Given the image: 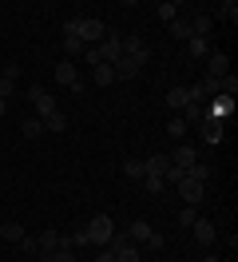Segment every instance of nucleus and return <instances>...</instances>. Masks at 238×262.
I'll list each match as a JSON object with an SVG mask.
<instances>
[{
    "mask_svg": "<svg viewBox=\"0 0 238 262\" xmlns=\"http://www.w3.org/2000/svg\"><path fill=\"white\" fill-rule=\"evenodd\" d=\"M167 131H171V135H183V131H187V123H183V119H171V123H167Z\"/></svg>",
    "mask_w": 238,
    "mask_h": 262,
    "instance_id": "36",
    "label": "nucleus"
},
{
    "mask_svg": "<svg viewBox=\"0 0 238 262\" xmlns=\"http://www.w3.org/2000/svg\"><path fill=\"white\" fill-rule=\"evenodd\" d=\"M143 246H151V250H163V234H151V238H147Z\"/></svg>",
    "mask_w": 238,
    "mask_h": 262,
    "instance_id": "37",
    "label": "nucleus"
},
{
    "mask_svg": "<svg viewBox=\"0 0 238 262\" xmlns=\"http://www.w3.org/2000/svg\"><path fill=\"white\" fill-rule=\"evenodd\" d=\"M194 163H199V151H194V147H187V143H183V147H175L171 167H179V171H190Z\"/></svg>",
    "mask_w": 238,
    "mask_h": 262,
    "instance_id": "5",
    "label": "nucleus"
},
{
    "mask_svg": "<svg viewBox=\"0 0 238 262\" xmlns=\"http://www.w3.org/2000/svg\"><path fill=\"white\" fill-rule=\"evenodd\" d=\"M4 112H8V99H0V115H4Z\"/></svg>",
    "mask_w": 238,
    "mask_h": 262,
    "instance_id": "39",
    "label": "nucleus"
},
{
    "mask_svg": "<svg viewBox=\"0 0 238 262\" xmlns=\"http://www.w3.org/2000/svg\"><path fill=\"white\" fill-rule=\"evenodd\" d=\"M203 262H219V258H214V254H206V258H203Z\"/></svg>",
    "mask_w": 238,
    "mask_h": 262,
    "instance_id": "40",
    "label": "nucleus"
},
{
    "mask_svg": "<svg viewBox=\"0 0 238 262\" xmlns=\"http://www.w3.org/2000/svg\"><path fill=\"white\" fill-rule=\"evenodd\" d=\"M210 24H214V16H206V12L190 16V36H206V32H210Z\"/></svg>",
    "mask_w": 238,
    "mask_h": 262,
    "instance_id": "15",
    "label": "nucleus"
},
{
    "mask_svg": "<svg viewBox=\"0 0 238 262\" xmlns=\"http://www.w3.org/2000/svg\"><path fill=\"white\" fill-rule=\"evenodd\" d=\"M143 187H147V195H163V175H143Z\"/></svg>",
    "mask_w": 238,
    "mask_h": 262,
    "instance_id": "23",
    "label": "nucleus"
},
{
    "mask_svg": "<svg viewBox=\"0 0 238 262\" xmlns=\"http://www.w3.org/2000/svg\"><path fill=\"white\" fill-rule=\"evenodd\" d=\"M175 187H179V195H183V203H187V207H199V203H203V195H206V187H203V183H194V179H179Z\"/></svg>",
    "mask_w": 238,
    "mask_h": 262,
    "instance_id": "3",
    "label": "nucleus"
},
{
    "mask_svg": "<svg viewBox=\"0 0 238 262\" xmlns=\"http://www.w3.org/2000/svg\"><path fill=\"white\" fill-rule=\"evenodd\" d=\"M83 40H103V20H79V44Z\"/></svg>",
    "mask_w": 238,
    "mask_h": 262,
    "instance_id": "10",
    "label": "nucleus"
},
{
    "mask_svg": "<svg viewBox=\"0 0 238 262\" xmlns=\"http://www.w3.org/2000/svg\"><path fill=\"white\" fill-rule=\"evenodd\" d=\"M63 52H68V56H79V52H83V44H79L76 36H68V40H63Z\"/></svg>",
    "mask_w": 238,
    "mask_h": 262,
    "instance_id": "34",
    "label": "nucleus"
},
{
    "mask_svg": "<svg viewBox=\"0 0 238 262\" xmlns=\"http://www.w3.org/2000/svg\"><path fill=\"white\" fill-rule=\"evenodd\" d=\"M171 36L175 40H190V16H175L171 20Z\"/></svg>",
    "mask_w": 238,
    "mask_h": 262,
    "instance_id": "17",
    "label": "nucleus"
},
{
    "mask_svg": "<svg viewBox=\"0 0 238 262\" xmlns=\"http://www.w3.org/2000/svg\"><path fill=\"white\" fill-rule=\"evenodd\" d=\"M219 16L222 20H238V4H234V0H222V4H219Z\"/></svg>",
    "mask_w": 238,
    "mask_h": 262,
    "instance_id": "29",
    "label": "nucleus"
},
{
    "mask_svg": "<svg viewBox=\"0 0 238 262\" xmlns=\"http://www.w3.org/2000/svg\"><path fill=\"white\" fill-rule=\"evenodd\" d=\"M99 48V64H115L119 56H123V36H107L103 44H95Z\"/></svg>",
    "mask_w": 238,
    "mask_h": 262,
    "instance_id": "4",
    "label": "nucleus"
},
{
    "mask_svg": "<svg viewBox=\"0 0 238 262\" xmlns=\"http://www.w3.org/2000/svg\"><path fill=\"white\" fill-rule=\"evenodd\" d=\"M179 8H183L179 0H163V4H159V20H163V24H171V20L179 16Z\"/></svg>",
    "mask_w": 238,
    "mask_h": 262,
    "instance_id": "19",
    "label": "nucleus"
},
{
    "mask_svg": "<svg viewBox=\"0 0 238 262\" xmlns=\"http://www.w3.org/2000/svg\"><path fill=\"white\" fill-rule=\"evenodd\" d=\"M123 56H131V60L143 68L147 60H151V44H147L143 36H131V40H123Z\"/></svg>",
    "mask_w": 238,
    "mask_h": 262,
    "instance_id": "2",
    "label": "nucleus"
},
{
    "mask_svg": "<svg viewBox=\"0 0 238 262\" xmlns=\"http://www.w3.org/2000/svg\"><path fill=\"white\" fill-rule=\"evenodd\" d=\"M187 52L194 56V60H203V56H210V40H206V36H190V40H187Z\"/></svg>",
    "mask_w": 238,
    "mask_h": 262,
    "instance_id": "14",
    "label": "nucleus"
},
{
    "mask_svg": "<svg viewBox=\"0 0 238 262\" xmlns=\"http://www.w3.org/2000/svg\"><path fill=\"white\" fill-rule=\"evenodd\" d=\"M20 250H24V254H28V258H36V254H40V243H36V238H28V234H24V238H20Z\"/></svg>",
    "mask_w": 238,
    "mask_h": 262,
    "instance_id": "30",
    "label": "nucleus"
},
{
    "mask_svg": "<svg viewBox=\"0 0 238 262\" xmlns=\"http://www.w3.org/2000/svg\"><path fill=\"white\" fill-rule=\"evenodd\" d=\"M206 68H210L206 76L222 80V76H226V68H230V56H226V52H210V56H206Z\"/></svg>",
    "mask_w": 238,
    "mask_h": 262,
    "instance_id": "8",
    "label": "nucleus"
},
{
    "mask_svg": "<svg viewBox=\"0 0 238 262\" xmlns=\"http://www.w3.org/2000/svg\"><path fill=\"white\" fill-rule=\"evenodd\" d=\"M151 234H155V230H151V223H143V219H135L131 230H127V238H131V243H147Z\"/></svg>",
    "mask_w": 238,
    "mask_h": 262,
    "instance_id": "12",
    "label": "nucleus"
},
{
    "mask_svg": "<svg viewBox=\"0 0 238 262\" xmlns=\"http://www.w3.org/2000/svg\"><path fill=\"white\" fill-rule=\"evenodd\" d=\"M83 60H88V64H99V48H95V44H92V48H83Z\"/></svg>",
    "mask_w": 238,
    "mask_h": 262,
    "instance_id": "35",
    "label": "nucleus"
},
{
    "mask_svg": "<svg viewBox=\"0 0 238 262\" xmlns=\"http://www.w3.org/2000/svg\"><path fill=\"white\" fill-rule=\"evenodd\" d=\"M115 262H139V250H135V243L123 246V250H115Z\"/></svg>",
    "mask_w": 238,
    "mask_h": 262,
    "instance_id": "31",
    "label": "nucleus"
},
{
    "mask_svg": "<svg viewBox=\"0 0 238 262\" xmlns=\"http://www.w3.org/2000/svg\"><path fill=\"white\" fill-rule=\"evenodd\" d=\"M147 175H163V171H167V167H171V159H167V155H151V159H147Z\"/></svg>",
    "mask_w": 238,
    "mask_h": 262,
    "instance_id": "20",
    "label": "nucleus"
},
{
    "mask_svg": "<svg viewBox=\"0 0 238 262\" xmlns=\"http://www.w3.org/2000/svg\"><path fill=\"white\" fill-rule=\"evenodd\" d=\"M190 96H187V88H171L167 92V107H187Z\"/></svg>",
    "mask_w": 238,
    "mask_h": 262,
    "instance_id": "21",
    "label": "nucleus"
},
{
    "mask_svg": "<svg viewBox=\"0 0 238 262\" xmlns=\"http://www.w3.org/2000/svg\"><path fill=\"white\" fill-rule=\"evenodd\" d=\"M0 72H4V64H0Z\"/></svg>",
    "mask_w": 238,
    "mask_h": 262,
    "instance_id": "41",
    "label": "nucleus"
},
{
    "mask_svg": "<svg viewBox=\"0 0 238 262\" xmlns=\"http://www.w3.org/2000/svg\"><path fill=\"white\" fill-rule=\"evenodd\" d=\"M40 262H76L72 250H52V254H40Z\"/></svg>",
    "mask_w": 238,
    "mask_h": 262,
    "instance_id": "32",
    "label": "nucleus"
},
{
    "mask_svg": "<svg viewBox=\"0 0 238 262\" xmlns=\"http://www.w3.org/2000/svg\"><path fill=\"white\" fill-rule=\"evenodd\" d=\"M92 80L99 83V88H107V83H115V72H111V64H95Z\"/></svg>",
    "mask_w": 238,
    "mask_h": 262,
    "instance_id": "18",
    "label": "nucleus"
},
{
    "mask_svg": "<svg viewBox=\"0 0 238 262\" xmlns=\"http://www.w3.org/2000/svg\"><path fill=\"white\" fill-rule=\"evenodd\" d=\"M210 99H214V112H219V115L234 112V99H230V96H210Z\"/></svg>",
    "mask_w": 238,
    "mask_h": 262,
    "instance_id": "25",
    "label": "nucleus"
},
{
    "mask_svg": "<svg viewBox=\"0 0 238 262\" xmlns=\"http://www.w3.org/2000/svg\"><path fill=\"white\" fill-rule=\"evenodd\" d=\"M190 230H194V238H199L203 246L214 243V223H210V219H194V227H190Z\"/></svg>",
    "mask_w": 238,
    "mask_h": 262,
    "instance_id": "11",
    "label": "nucleus"
},
{
    "mask_svg": "<svg viewBox=\"0 0 238 262\" xmlns=\"http://www.w3.org/2000/svg\"><path fill=\"white\" fill-rule=\"evenodd\" d=\"M56 83H63V88H72V92H79V76H76V68H72V60H63V64H56Z\"/></svg>",
    "mask_w": 238,
    "mask_h": 262,
    "instance_id": "7",
    "label": "nucleus"
},
{
    "mask_svg": "<svg viewBox=\"0 0 238 262\" xmlns=\"http://www.w3.org/2000/svg\"><path fill=\"white\" fill-rule=\"evenodd\" d=\"M40 254H52V250H60V230H40Z\"/></svg>",
    "mask_w": 238,
    "mask_h": 262,
    "instance_id": "13",
    "label": "nucleus"
},
{
    "mask_svg": "<svg viewBox=\"0 0 238 262\" xmlns=\"http://www.w3.org/2000/svg\"><path fill=\"white\" fill-rule=\"evenodd\" d=\"M0 238H4V243H20V238H24V227H20V223H8V227L0 230Z\"/></svg>",
    "mask_w": 238,
    "mask_h": 262,
    "instance_id": "24",
    "label": "nucleus"
},
{
    "mask_svg": "<svg viewBox=\"0 0 238 262\" xmlns=\"http://www.w3.org/2000/svg\"><path fill=\"white\" fill-rule=\"evenodd\" d=\"M187 179H194V183H206V179H210V167H206V163H194V167L187 171Z\"/></svg>",
    "mask_w": 238,
    "mask_h": 262,
    "instance_id": "26",
    "label": "nucleus"
},
{
    "mask_svg": "<svg viewBox=\"0 0 238 262\" xmlns=\"http://www.w3.org/2000/svg\"><path fill=\"white\" fill-rule=\"evenodd\" d=\"M40 123H44V131H63V127H68V115H63L60 107H56V112H52V115H44Z\"/></svg>",
    "mask_w": 238,
    "mask_h": 262,
    "instance_id": "16",
    "label": "nucleus"
},
{
    "mask_svg": "<svg viewBox=\"0 0 238 262\" xmlns=\"http://www.w3.org/2000/svg\"><path fill=\"white\" fill-rule=\"evenodd\" d=\"M123 175H127V179H135V183H143V175H147V167H143L139 159H127V163H123Z\"/></svg>",
    "mask_w": 238,
    "mask_h": 262,
    "instance_id": "22",
    "label": "nucleus"
},
{
    "mask_svg": "<svg viewBox=\"0 0 238 262\" xmlns=\"http://www.w3.org/2000/svg\"><path fill=\"white\" fill-rule=\"evenodd\" d=\"M203 135H206V143H219V139H222V127H219V123H206Z\"/></svg>",
    "mask_w": 238,
    "mask_h": 262,
    "instance_id": "33",
    "label": "nucleus"
},
{
    "mask_svg": "<svg viewBox=\"0 0 238 262\" xmlns=\"http://www.w3.org/2000/svg\"><path fill=\"white\" fill-rule=\"evenodd\" d=\"M24 135H28V139H40V135H44V123H40V119H24Z\"/></svg>",
    "mask_w": 238,
    "mask_h": 262,
    "instance_id": "27",
    "label": "nucleus"
},
{
    "mask_svg": "<svg viewBox=\"0 0 238 262\" xmlns=\"http://www.w3.org/2000/svg\"><path fill=\"white\" fill-rule=\"evenodd\" d=\"M95 262H115V254H111L107 246H103V250H99V258H95Z\"/></svg>",
    "mask_w": 238,
    "mask_h": 262,
    "instance_id": "38",
    "label": "nucleus"
},
{
    "mask_svg": "<svg viewBox=\"0 0 238 262\" xmlns=\"http://www.w3.org/2000/svg\"><path fill=\"white\" fill-rule=\"evenodd\" d=\"M28 96H32V103H36V112H40V119H44V115H52V112H56V99L48 96L44 88H32Z\"/></svg>",
    "mask_w": 238,
    "mask_h": 262,
    "instance_id": "9",
    "label": "nucleus"
},
{
    "mask_svg": "<svg viewBox=\"0 0 238 262\" xmlns=\"http://www.w3.org/2000/svg\"><path fill=\"white\" fill-rule=\"evenodd\" d=\"M83 230H88V243L107 246V243H111V234H115V223H111V214H95V219H92Z\"/></svg>",
    "mask_w": 238,
    "mask_h": 262,
    "instance_id": "1",
    "label": "nucleus"
},
{
    "mask_svg": "<svg viewBox=\"0 0 238 262\" xmlns=\"http://www.w3.org/2000/svg\"><path fill=\"white\" fill-rule=\"evenodd\" d=\"M111 72H115V80H135V76H139L143 68L135 64V60H131V56H119V60H115V64H111Z\"/></svg>",
    "mask_w": 238,
    "mask_h": 262,
    "instance_id": "6",
    "label": "nucleus"
},
{
    "mask_svg": "<svg viewBox=\"0 0 238 262\" xmlns=\"http://www.w3.org/2000/svg\"><path fill=\"white\" fill-rule=\"evenodd\" d=\"M194 219H199V207H183L179 211V227H194Z\"/></svg>",
    "mask_w": 238,
    "mask_h": 262,
    "instance_id": "28",
    "label": "nucleus"
}]
</instances>
